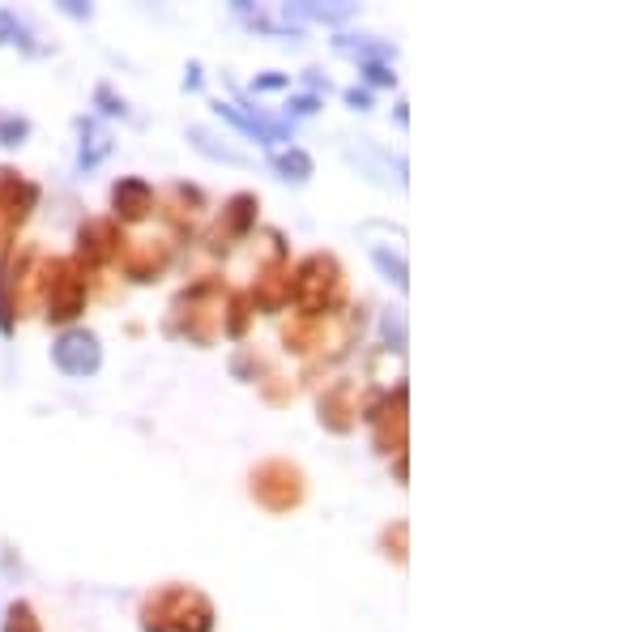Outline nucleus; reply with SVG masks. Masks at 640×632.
Wrapping results in <instances>:
<instances>
[{
  "instance_id": "1",
  "label": "nucleus",
  "mask_w": 640,
  "mask_h": 632,
  "mask_svg": "<svg viewBox=\"0 0 640 632\" xmlns=\"http://www.w3.org/2000/svg\"><path fill=\"white\" fill-rule=\"evenodd\" d=\"M52 363L64 376H73V381H86V376L103 368V346L90 329H64L52 342Z\"/></svg>"
},
{
  "instance_id": "2",
  "label": "nucleus",
  "mask_w": 640,
  "mask_h": 632,
  "mask_svg": "<svg viewBox=\"0 0 640 632\" xmlns=\"http://www.w3.org/2000/svg\"><path fill=\"white\" fill-rule=\"evenodd\" d=\"M77 129H82V154H77V167L94 171L111 154V133L103 129L99 120H77Z\"/></svg>"
},
{
  "instance_id": "3",
  "label": "nucleus",
  "mask_w": 640,
  "mask_h": 632,
  "mask_svg": "<svg viewBox=\"0 0 640 632\" xmlns=\"http://www.w3.org/2000/svg\"><path fill=\"white\" fill-rule=\"evenodd\" d=\"M188 141L197 146L205 158H214V163H227V167H252V158L244 150H231V146H222V141L205 129V124H192L188 129Z\"/></svg>"
},
{
  "instance_id": "4",
  "label": "nucleus",
  "mask_w": 640,
  "mask_h": 632,
  "mask_svg": "<svg viewBox=\"0 0 640 632\" xmlns=\"http://www.w3.org/2000/svg\"><path fill=\"white\" fill-rule=\"evenodd\" d=\"M333 47L346 52V56H359V65H363V60H393L397 56L393 43H372L367 35H338V39H333Z\"/></svg>"
},
{
  "instance_id": "5",
  "label": "nucleus",
  "mask_w": 640,
  "mask_h": 632,
  "mask_svg": "<svg viewBox=\"0 0 640 632\" xmlns=\"http://www.w3.org/2000/svg\"><path fill=\"white\" fill-rule=\"evenodd\" d=\"M150 205V184L146 180H120L116 184V210H124V218H141Z\"/></svg>"
},
{
  "instance_id": "6",
  "label": "nucleus",
  "mask_w": 640,
  "mask_h": 632,
  "mask_svg": "<svg viewBox=\"0 0 640 632\" xmlns=\"http://www.w3.org/2000/svg\"><path fill=\"white\" fill-rule=\"evenodd\" d=\"M269 163H274L278 176L291 180V184H308L312 180V158L303 154V150H282V154L269 158Z\"/></svg>"
},
{
  "instance_id": "7",
  "label": "nucleus",
  "mask_w": 640,
  "mask_h": 632,
  "mask_svg": "<svg viewBox=\"0 0 640 632\" xmlns=\"http://www.w3.org/2000/svg\"><path fill=\"white\" fill-rule=\"evenodd\" d=\"M286 18H308V22H346V18H355V5H286Z\"/></svg>"
},
{
  "instance_id": "8",
  "label": "nucleus",
  "mask_w": 640,
  "mask_h": 632,
  "mask_svg": "<svg viewBox=\"0 0 640 632\" xmlns=\"http://www.w3.org/2000/svg\"><path fill=\"white\" fill-rule=\"evenodd\" d=\"M0 43H13V47H22V52H35V43H30L26 26L13 18L9 9H0Z\"/></svg>"
},
{
  "instance_id": "9",
  "label": "nucleus",
  "mask_w": 640,
  "mask_h": 632,
  "mask_svg": "<svg viewBox=\"0 0 640 632\" xmlns=\"http://www.w3.org/2000/svg\"><path fill=\"white\" fill-rule=\"evenodd\" d=\"M372 261L380 265V274L389 278L397 291H406V261H402V257H389L384 248H372Z\"/></svg>"
},
{
  "instance_id": "10",
  "label": "nucleus",
  "mask_w": 640,
  "mask_h": 632,
  "mask_svg": "<svg viewBox=\"0 0 640 632\" xmlns=\"http://www.w3.org/2000/svg\"><path fill=\"white\" fill-rule=\"evenodd\" d=\"M30 137V120L22 116H0V146H22Z\"/></svg>"
},
{
  "instance_id": "11",
  "label": "nucleus",
  "mask_w": 640,
  "mask_h": 632,
  "mask_svg": "<svg viewBox=\"0 0 640 632\" xmlns=\"http://www.w3.org/2000/svg\"><path fill=\"white\" fill-rule=\"evenodd\" d=\"M94 103H99V112H103V116H120V120L128 116V103H124V99H116L107 82H103L99 90H94Z\"/></svg>"
},
{
  "instance_id": "12",
  "label": "nucleus",
  "mask_w": 640,
  "mask_h": 632,
  "mask_svg": "<svg viewBox=\"0 0 640 632\" xmlns=\"http://www.w3.org/2000/svg\"><path fill=\"white\" fill-rule=\"evenodd\" d=\"M359 69H363V77H367L372 86H393V82H397V73L384 65V60H363Z\"/></svg>"
},
{
  "instance_id": "13",
  "label": "nucleus",
  "mask_w": 640,
  "mask_h": 632,
  "mask_svg": "<svg viewBox=\"0 0 640 632\" xmlns=\"http://www.w3.org/2000/svg\"><path fill=\"white\" fill-rule=\"evenodd\" d=\"M286 112L291 116H316L320 112V94H299V99L286 103Z\"/></svg>"
},
{
  "instance_id": "14",
  "label": "nucleus",
  "mask_w": 640,
  "mask_h": 632,
  "mask_svg": "<svg viewBox=\"0 0 640 632\" xmlns=\"http://www.w3.org/2000/svg\"><path fill=\"white\" fill-rule=\"evenodd\" d=\"M342 99H346L350 107H355V112H367V107H372V94H367V90H359V86H350V90L342 94Z\"/></svg>"
},
{
  "instance_id": "15",
  "label": "nucleus",
  "mask_w": 640,
  "mask_h": 632,
  "mask_svg": "<svg viewBox=\"0 0 640 632\" xmlns=\"http://www.w3.org/2000/svg\"><path fill=\"white\" fill-rule=\"evenodd\" d=\"M286 82H291L286 73H265V77H256V82H252V90H282Z\"/></svg>"
},
{
  "instance_id": "16",
  "label": "nucleus",
  "mask_w": 640,
  "mask_h": 632,
  "mask_svg": "<svg viewBox=\"0 0 640 632\" xmlns=\"http://www.w3.org/2000/svg\"><path fill=\"white\" fill-rule=\"evenodd\" d=\"M13 321H9V308H5V270H0V334H9Z\"/></svg>"
},
{
  "instance_id": "17",
  "label": "nucleus",
  "mask_w": 640,
  "mask_h": 632,
  "mask_svg": "<svg viewBox=\"0 0 640 632\" xmlns=\"http://www.w3.org/2000/svg\"><path fill=\"white\" fill-rule=\"evenodd\" d=\"M60 9L69 13V18H82V22L90 18V5H82V0H60Z\"/></svg>"
},
{
  "instance_id": "18",
  "label": "nucleus",
  "mask_w": 640,
  "mask_h": 632,
  "mask_svg": "<svg viewBox=\"0 0 640 632\" xmlns=\"http://www.w3.org/2000/svg\"><path fill=\"white\" fill-rule=\"evenodd\" d=\"M184 90H201V69H197V65H188V73H184Z\"/></svg>"
}]
</instances>
